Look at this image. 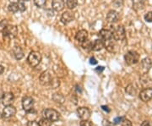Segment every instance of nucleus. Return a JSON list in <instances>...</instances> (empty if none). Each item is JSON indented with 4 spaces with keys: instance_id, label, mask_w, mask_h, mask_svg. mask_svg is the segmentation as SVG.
<instances>
[{
    "instance_id": "nucleus-29",
    "label": "nucleus",
    "mask_w": 152,
    "mask_h": 126,
    "mask_svg": "<svg viewBox=\"0 0 152 126\" xmlns=\"http://www.w3.org/2000/svg\"><path fill=\"white\" fill-rule=\"evenodd\" d=\"M113 4V6L115 8L118 9V8L123 7V5H124V1L123 0H114Z\"/></svg>"
},
{
    "instance_id": "nucleus-12",
    "label": "nucleus",
    "mask_w": 152,
    "mask_h": 126,
    "mask_svg": "<svg viewBox=\"0 0 152 126\" xmlns=\"http://www.w3.org/2000/svg\"><path fill=\"white\" fill-rule=\"evenodd\" d=\"M74 20V15L69 12V11H66L64 12L62 16H61V22L64 25H67L69 23H70Z\"/></svg>"
},
{
    "instance_id": "nucleus-27",
    "label": "nucleus",
    "mask_w": 152,
    "mask_h": 126,
    "mask_svg": "<svg viewBox=\"0 0 152 126\" xmlns=\"http://www.w3.org/2000/svg\"><path fill=\"white\" fill-rule=\"evenodd\" d=\"M50 85H51V86L53 87V89H56V88H58L60 86L59 80H58V79H57V78H55V79H52Z\"/></svg>"
},
{
    "instance_id": "nucleus-5",
    "label": "nucleus",
    "mask_w": 152,
    "mask_h": 126,
    "mask_svg": "<svg viewBox=\"0 0 152 126\" xmlns=\"http://www.w3.org/2000/svg\"><path fill=\"white\" fill-rule=\"evenodd\" d=\"M125 29L123 26H118L113 32V38L116 41H122L125 38Z\"/></svg>"
},
{
    "instance_id": "nucleus-22",
    "label": "nucleus",
    "mask_w": 152,
    "mask_h": 126,
    "mask_svg": "<svg viewBox=\"0 0 152 126\" xmlns=\"http://www.w3.org/2000/svg\"><path fill=\"white\" fill-rule=\"evenodd\" d=\"M53 100L58 104H63L64 103V97L62 96L61 94L56 93L53 96Z\"/></svg>"
},
{
    "instance_id": "nucleus-37",
    "label": "nucleus",
    "mask_w": 152,
    "mask_h": 126,
    "mask_svg": "<svg viewBox=\"0 0 152 126\" xmlns=\"http://www.w3.org/2000/svg\"><path fill=\"white\" fill-rule=\"evenodd\" d=\"M4 71V67L2 65H0V75H2Z\"/></svg>"
},
{
    "instance_id": "nucleus-6",
    "label": "nucleus",
    "mask_w": 152,
    "mask_h": 126,
    "mask_svg": "<svg viewBox=\"0 0 152 126\" xmlns=\"http://www.w3.org/2000/svg\"><path fill=\"white\" fill-rule=\"evenodd\" d=\"M22 107L26 112H31L34 107V99L31 97H26L22 100Z\"/></svg>"
},
{
    "instance_id": "nucleus-11",
    "label": "nucleus",
    "mask_w": 152,
    "mask_h": 126,
    "mask_svg": "<svg viewBox=\"0 0 152 126\" xmlns=\"http://www.w3.org/2000/svg\"><path fill=\"white\" fill-rule=\"evenodd\" d=\"M15 99V96L12 92H6L4 93V96L2 97V103L4 106H9V105L12 104V103L14 102Z\"/></svg>"
},
{
    "instance_id": "nucleus-18",
    "label": "nucleus",
    "mask_w": 152,
    "mask_h": 126,
    "mask_svg": "<svg viewBox=\"0 0 152 126\" xmlns=\"http://www.w3.org/2000/svg\"><path fill=\"white\" fill-rule=\"evenodd\" d=\"M13 53H14V56L16 59L17 60H20L24 57V52L23 49L20 46H15L14 49H13Z\"/></svg>"
},
{
    "instance_id": "nucleus-34",
    "label": "nucleus",
    "mask_w": 152,
    "mask_h": 126,
    "mask_svg": "<svg viewBox=\"0 0 152 126\" xmlns=\"http://www.w3.org/2000/svg\"><path fill=\"white\" fill-rule=\"evenodd\" d=\"M27 126H40V125H39V123L37 122L36 120H31L28 122Z\"/></svg>"
},
{
    "instance_id": "nucleus-33",
    "label": "nucleus",
    "mask_w": 152,
    "mask_h": 126,
    "mask_svg": "<svg viewBox=\"0 0 152 126\" xmlns=\"http://www.w3.org/2000/svg\"><path fill=\"white\" fill-rule=\"evenodd\" d=\"M80 126H92L91 123L88 120H82L80 122Z\"/></svg>"
},
{
    "instance_id": "nucleus-1",
    "label": "nucleus",
    "mask_w": 152,
    "mask_h": 126,
    "mask_svg": "<svg viewBox=\"0 0 152 126\" xmlns=\"http://www.w3.org/2000/svg\"><path fill=\"white\" fill-rule=\"evenodd\" d=\"M41 61H42V55L38 52L32 51L30 53V54L28 55L27 62L31 67H33V68L37 67V65H39Z\"/></svg>"
},
{
    "instance_id": "nucleus-3",
    "label": "nucleus",
    "mask_w": 152,
    "mask_h": 126,
    "mask_svg": "<svg viewBox=\"0 0 152 126\" xmlns=\"http://www.w3.org/2000/svg\"><path fill=\"white\" fill-rule=\"evenodd\" d=\"M18 34V29L15 26H6L3 29V35L10 38H15Z\"/></svg>"
},
{
    "instance_id": "nucleus-28",
    "label": "nucleus",
    "mask_w": 152,
    "mask_h": 126,
    "mask_svg": "<svg viewBox=\"0 0 152 126\" xmlns=\"http://www.w3.org/2000/svg\"><path fill=\"white\" fill-rule=\"evenodd\" d=\"M34 3L35 4L39 7V8H42L45 6L46 3H47V0H34Z\"/></svg>"
},
{
    "instance_id": "nucleus-10",
    "label": "nucleus",
    "mask_w": 152,
    "mask_h": 126,
    "mask_svg": "<svg viewBox=\"0 0 152 126\" xmlns=\"http://www.w3.org/2000/svg\"><path fill=\"white\" fill-rule=\"evenodd\" d=\"M52 79H53V78H52V75H51V74H50L48 71L43 72V73L40 75V78H39L40 83H41V85H42V86H48V85H50Z\"/></svg>"
},
{
    "instance_id": "nucleus-30",
    "label": "nucleus",
    "mask_w": 152,
    "mask_h": 126,
    "mask_svg": "<svg viewBox=\"0 0 152 126\" xmlns=\"http://www.w3.org/2000/svg\"><path fill=\"white\" fill-rule=\"evenodd\" d=\"M17 4H18V8H19V10L20 11V12H24V11L26 10V7L25 4H24L22 1H19Z\"/></svg>"
},
{
    "instance_id": "nucleus-24",
    "label": "nucleus",
    "mask_w": 152,
    "mask_h": 126,
    "mask_svg": "<svg viewBox=\"0 0 152 126\" xmlns=\"http://www.w3.org/2000/svg\"><path fill=\"white\" fill-rule=\"evenodd\" d=\"M66 4H67V7L69 9L73 10L77 6L78 2H77V0H66Z\"/></svg>"
},
{
    "instance_id": "nucleus-13",
    "label": "nucleus",
    "mask_w": 152,
    "mask_h": 126,
    "mask_svg": "<svg viewBox=\"0 0 152 126\" xmlns=\"http://www.w3.org/2000/svg\"><path fill=\"white\" fill-rule=\"evenodd\" d=\"M118 13L115 10H110L107 15V21L109 23H116L118 21Z\"/></svg>"
},
{
    "instance_id": "nucleus-7",
    "label": "nucleus",
    "mask_w": 152,
    "mask_h": 126,
    "mask_svg": "<svg viewBox=\"0 0 152 126\" xmlns=\"http://www.w3.org/2000/svg\"><path fill=\"white\" fill-rule=\"evenodd\" d=\"M15 114H16V108L12 105H9V106H5V108L3 110L2 117L4 119H10L15 115Z\"/></svg>"
},
{
    "instance_id": "nucleus-8",
    "label": "nucleus",
    "mask_w": 152,
    "mask_h": 126,
    "mask_svg": "<svg viewBox=\"0 0 152 126\" xmlns=\"http://www.w3.org/2000/svg\"><path fill=\"white\" fill-rule=\"evenodd\" d=\"M77 114L81 120H88L91 117V111L87 108L81 107L77 109Z\"/></svg>"
},
{
    "instance_id": "nucleus-9",
    "label": "nucleus",
    "mask_w": 152,
    "mask_h": 126,
    "mask_svg": "<svg viewBox=\"0 0 152 126\" xmlns=\"http://www.w3.org/2000/svg\"><path fill=\"white\" fill-rule=\"evenodd\" d=\"M140 98L141 101L146 103L152 98V88H145L140 93Z\"/></svg>"
},
{
    "instance_id": "nucleus-20",
    "label": "nucleus",
    "mask_w": 152,
    "mask_h": 126,
    "mask_svg": "<svg viewBox=\"0 0 152 126\" xmlns=\"http://www.w3.org/2000/svg\"><path fill=\"white\" fill-rule=\"evenodd\" d=\"M104 42V48L106 49L107 50L108 52H111L113 53L114 52V49H115V44L113 42V39H110V40H107V41H103Z\"/></svg>"
},
{
    "instance_id": "nucleus-21",
    "label": "nucleus",
    "mask_w": 152,
    "mask_h": 126,
    "mask_svg": "<svg viewBox=\"0 0 152 126\" xmlns=\"http://www.w3.org/2000/svg\"><path fill=\"white\" fill-rule=\"evenodd\" d=\"M127 94H129V96H135L137 94V87L134 84H129L126 89H125Z\"/></svg>"
},
{
    "instance_id": "nucleus-19",
    "label": "nucleus",
    "mask_w": 152,
    "mask_h": 126,
    "mask_svg": "<svg viewBox=\"0 0 152 126\" xmlns=\"http://www.w3.org/2000/svg\"><path fill=\"white\" fill-rule=\"evenodd\" d=\"M104 48V42L102 39H96L92 43V48L94 51H101Z\"/></svg>"
},
{
    "instance_id": "nucleus-23",
    "label": "nucleus",
    "mask_w": 152,
    "mask_h": 126,
    "mask_svg": "<svg viewBox=\"0 0 152 126\" xmlns=\"http://www.w3.org/2000/svg\"><path fill=\"white\" fill-rule=\"evenodd\" d=\"M8 10L11 13H16L19 11V8H18V4L17 3H11L10 5L8 6Z\"/></svg>"
},
{
    "instance_id": "nucleus-2",
    "label": "nucleus",
    "mask_w": 152,
    "mask_h": 126,
    "mask_svg": "<svg viewBox=\"0 0 152 126\" xmlns=\"http://www.w3.org/2000/svg\"><path fill=\"white\" fill-rule=\"evenodd\" d=\"M124 59L129 65L136 64L140 60V55L135 51H129L125 54Z\"/></svg>"
},
{
    "instance_id": "nucleus-4",
    "label": "nucleus",
    "mask_w": 152,
    "mask_h": 126,
    "mask_svg": "<svg viewBox=\"0 0 152 126\" xmlns=\"http://www.w3.org/2000/svg\"><path fill=\"white\" fill-rule=\"evenodd\" d=\"M44 115L45 118H47L48 119H49L52 122H56L59 119L60 114L58 111H56L55 109L53 108H48L44 111Z\"/></svg>"
},
{
    "instance_id": "nucleus-15",
    "label": "nucleus",
    "mask_w": 152,
    "mask_h": 126,
    "mask_svg": "<svg viewBox=\"0 0 152 126\" xmlns=\"http://www.w3.org/2000/svg\"><path fill=\"white\" fill-rule=\"evenodd\" d=\"M88 38V32L86 30H80L76 33L75 39L79 42H83Z\"/></svg>"
},
{
    "instance_id": "nucleus-35",
    "label": "nucleus",
    "mask_w": 152,
    "mask_h": 126,
    "mask_svg": "<svg viewBox=\"0 0 152 126\" xmlns=\"http://www.w3.org/2000/svg\"><path fill=\"white\" fill-rule=\"evenodd\" d=\"M141 126H151V124H150V122L147 120H145L142 122Z\"/></svg>"
},
{
    "instance_id": "nucleus-32",
    "label": "nucleus",
    "mask_w": 152,
    "mask_h": 126,
    "mask_svg": "<svg viewBox=\"0 0 152 126\" xmlns=\"http://www.w3.org/2000/svg\"><path fill=\"white\" fill-rule=\"evenodd\" d=\"M121 126H132V123H131L130 120H129L127 119H124V120L122 121Z\"/></svg>"
},
{
    "instance_id": "nucleus-14",
    "label": "nucleus",
    "mask_w": 152,
    "mask_h": 126,
    "mask_svg": "<svg viewBox=\"0 0 152 126\" xmlns=\"http://www.w3.org/2000/svg\"><path fill=\"white\" fill-rule=\"evenodd\" d=\"M99 37L102 38V41H107L110 39H113V32H111L109 30H106V29L102 30L99 32Z\"/></svg>"
},
{
    "instance_id": "nucleus-31",
    "label": "nucleus",
    "mask_w": 152,
    "mask_h": 126,
    "mask_svg": "<svg viewBox=\"0 0 152 126\" xmlns=\"http://www.w3.org/2000/svg\"><path fill=\"white\" fill-rule=\"evenodd\" d=\"M145 21L147 22L152 23V12H148L146 15H145Z\"/></svg>"
},
{
    "instance_id": "nucleus-39",
    "label": "nucleus",
    "mask_w": 152,
    "mask_h": 126,
    "mask_svg": "<svg viewBox=\"0 0 152 126\" xmlns=\"http://www.w3.org/2000/svg\"><path fill=\"white\" fill-rule=\"evenodd\" d=\"M11 3H16V2H19L20 0H10Z\"/></svg>"
},
{
    "instance_id": "nucleus-40",
    "label": "nucleus",
    "mask_w": 152,
    "mask_h": 126,
    "mask_svg": "<svg viewBox=\"0 0 152 126\" xmlns=\"http://www.w3.org/2000/svg\"><path fill=\"white\" fill-rule=\"evenodd\" d=\"M20 1H22V2H25V1H29V0H20Z\"/></svg>"
},
{
    "instance_id": "nucleus-16",
    "label": "nucleus",
    "mask_w": 152,
    "mask_h": 126,
    "mask_svg": "<svg viewBox=\"0 0 152 126\" xmlns=\"http://www.w3.org/2000/svg\"><path fill=\"white\" fill-rule=\"evenodd\" d=\"M53 9L56 11H61L64 8V0H53L52 2Z\"/></svg>"
},
{
    "instance_id": "nucleus-25",
    "label": "nucleus",
    "mask_w": 152,
    "mask_h": 126,
    "mask_svg": "<svg viewBox=\"0 0 152 126\" xmlns=\"http://www.w3.org/2000/svg\"><path fill=\"white\" fill-rule=\"evenodd\" d=\"M52 121H50L47 118L42 119L41 120L39 121V125L40 126H51L52 125Z\"/></svg>"
},
{
    "instance_id": "nucleus-41",
    "label": "nucleus",
    "mask_w": 152,
    "mask_h": 126,
    "mask_svg": "<svg viewBox=\"0 0 152 126\" xmlns=\"http://www.w3.org/2000/svg\"><path fill=\"white\" fill-rule=\"evenodd\" d=\"M1 117H2V114H0V118H1Z\"/></svg>"
},
{
    "instance_id": "nucleus-36",
    "label": "nucleus",
    "mask_w": 152,
    "mask_h": 126,
    "mask_svg": "<svg viewBox=\"0 0 152 126\" xmlns=\"http://www.w3.org/2000/svg\"><path fill=\"white\" fill-rule=\"evenodd\" d=\"M91 64H97V61L96 60L95 58H91Z\"/></svg>"
},
{
    "instance_id": "nucleus-38",
    "label": "nucleus",
    "mask_w": 152,
    "mask_h": 126,
    "mask_svg": "<svg viewBox=\"0 0 152 126\" xmlns=\"http://www.w3.org/2000/svg\"><path fill=\"white\" fill-rule=\"evenodd\" d=\"M3 96H4V92H2V90H0V99H2Z\"/></svg>"
},
{
    "instance_id": "nucleus-26",
    "label": "nucleus",
    "mask_w": 152,
    "mask_h": 126,
    "mask_svg": "<svg viewBox=\"0 0 152 126\" xmlns=\"http://www.w3.org/2000/svg\"><path fill=\"white\" fill-rule=\"evenodd\" d=\"M81 43H82V47H83V48H84V49L89 50L92 48V43H91L90 41H88V40H86L85 42H81Z\"/></svg>"
},
{
    "instance_id": "nucleus-17",
    "label": "nucleus",
    "mask_w": 152,
    "mask_h": 126,
    "mask_svg": "<svg viewBox=\"0 0 152 126\" xmlns=\"http://www.w3.org/2000/svg\"><path fill=\"white\" fill-rule=\"evenodd\" d=\"M152 65V62L151 60V59H149V58H145V59H144L141 62V66H142V70H143V71L145 72V73H146L150 70V69L151 68Z\"/></svg>"
}]
</instances>
